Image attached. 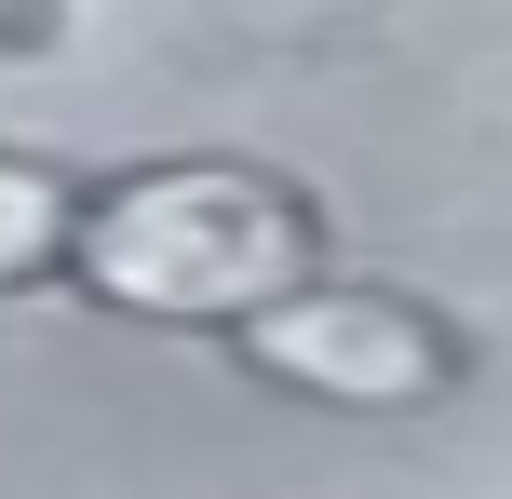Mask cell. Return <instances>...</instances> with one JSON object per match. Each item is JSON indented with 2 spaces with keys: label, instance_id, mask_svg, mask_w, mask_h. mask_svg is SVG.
I'll return each mask as SVG.
<instances>
[{
  "label": "cell",
  "instance_id": "cell-1",
  "mask_svg": "<svg viewBox=\"0 0 512 499\" xmlns=\"http://www.w3.org/2000/svg\"><path fill=\"white\" fill-rule=\"evenodd\" d=\"M68 270L135 324H256L310 284V203L256 162H135L81 189Z\"/></svg>",
  "mask_w": 512,
  "mask_h": 499
},
{
  "label": "cell",
  "instance_id": "cell-2",
  "mask_svg": "<svg viewBox=\"0 0 512 499\" xmlns=\"http://www.w3.org/2000/svg\"><path fill=\"white\" fill-rule=\"evenodd\" d=\"M230 338H243L256 378H283L310 405H432L459 378V338L391 284H297L256 324H230Z\"/></svg>",
  "mask_w": 512,
  "mask_h": 499
},
{
  "label": "cell",
  "instance_id": "cell-3",
  "mask_svg": "<svg viewBox=\"0 0 512 499\" xmlns=\"http://www.w3.org/2000/svg\"><path fill=\"white\" fill-rule=\"evenodd\" d=\"M68 216H81V189L54 176V162H0V284L68 270Z\"/></svg>",
  "mask_w": 512,
  "mask_h": 499
}]
</instances>
